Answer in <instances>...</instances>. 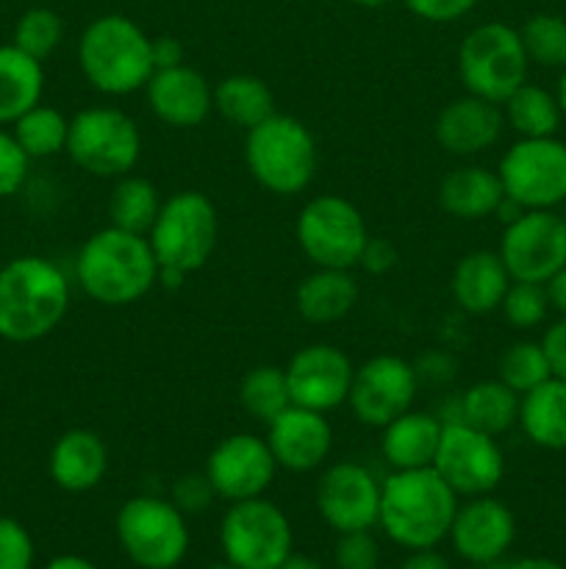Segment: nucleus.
<instances>
[{"label": "nucleus", "mask_w": 566, "mask_h": 569, "mask_svg": "<svg viewBox=\"0 0 566 569\" xmlns=\"http://www.w3.org/2000/svg\"><path fill=\"white\" fill-rule=\"evenodd\" d=\"M458 500L433 467L392 470L381 481L377 526L405 550L438 548L447 539Z\"/></svg>", "instance_id": "obj_1"}, {"label": "nucleus", "mask_w": 566, "mask_h": 569, "mask_svg": "<svg viewBox=\"0 0 566 569\" xmlns=\"http://www.w3.org/2000/svg\"><path fill=\"white\" fill-rule=\"evenodd\" d=\"M75 281L94 303L131 306L159 283V261L148 237L109 226L81 244Z\"/></svg>", "instance_id": "obj_2"}, {"label": "nucleus", "mask_w": 566, "mask_h": 569, "mask_svg": "<svg viewBox=\"0 0 566 569\" xmlns=\"http://www.w3.org/2000/svg\"><path fill=\"white\" fill-rule=\"evenodd\" d=\"M70 281L44 256H17L0 267V339L17 345L53 333L70 311Z\"/></svg>", "instance_id": "obj_3"}, {"label": "nucleus", "mask_w": 566, "mask_h": 569, "mask_svg": "<svg viewBox=\"0 0 566 569\" xmlns=\"http://www.w3.org/2000/svg\"><path fill=\"white\" fill-rule=\"evenodd\" d=\"M78 67L83 78L109 98H125L148 87L153 67V39L122 14H103L78 39Z\"/></svg>", "instance_id": "obj_4"}, {"label": "nucleus", "mask_w": 566, "mask_h": 569, "mask_svg": "<svg viewBox=\"0 0 566 569\" xmlns=\"http://www.w3.org/2000/svg\"><path fill=\"white\" fill-rule=\"evenodd\" d=\"M159 261V281L178 289L186 276L203 270L220 239V217L203 192L183 189L161 203L148 233Z\"/></svg>", "instance_id": "obj_5"}, {"label": "nucleus", "mask_w": 566, "mask_h": 569, "mask_svg": "<svg viewBox=\"0 0 566 569\" xmlns=\"http://www.w3.org/2000/svg\"><path fill=\"white\" fill-rule=\"evenodd\" d=\"M244 164L266 192L292 198L314 181L320 164L316 139L303 120L275 111L244 137Z\"/></svg>", "instance_id": "obj_6"}, {"label": "nucleus", "mask_w": 566, "mask_h": 569, "mask_svg": "<svg viewBox=\"0 0 566 569\" xmlns=\"http://www.w3.org/2000/svg\"><path fill=\"white\" fill-rule=\"evenodd\" d=\"M122 553L139 569H175L189 553L186 515L172 500L137 495L114 517Z\"/></svg>", "instance_id": "obj_7"}, {"label": "nucleus", "mask_w": 566, "mask_h": 569, "mask_svg": "<svg viewBox=\"0 0 566 569\" xmlns=\"http://www.w3.org/2000/svg\"><path fill=\"white\" fill-rule=\"evenodd\" d=\"M525 44L516 28L483 22L472 28L458 48V76L466 92L503 106L527 81Z\"/></svg>", "instance_id": "obj_8"}, {"label": "nucleus", "mask_w": 566, "mask_h": 569, "mask_svg": "<svg viewBox=\"0 0 566 569\" xmlns=\"http://www.w3.org/2000/svg\"><path fill=\"white\" fill-rule=\"evenodd\" d=\"M67 153L94 178H122L133 172L142 156L137 120L114 106H92L70 120Z\"/></svg>", "instance_id": "obj_9"}, {"label": "nucleus", "mask_w": 566, "mask_h": 569, "mask_svg": "<svg viewBox=\"0 0 566 569\" xmlns=\"http://www.w3.org/2000/svg\"><path fill=\"white\" fill-rule=\"evenodd\" d=\"M220 548L239 569H277L294 553L292 522L272 500H239L220 522Z\"/></svg>", "instance_id": "obj_10"}, {"label": "nucleus", "mask_w": 566, "mask_h": 569, "mask_svg": "<svg viewBox=\"0 0 566 569\" xmlns=\"http://www.w3.org/2000/svg\"><path fill=\"white\" fill-rule=\"evenodd\" d=\"M300 250L314 267L353 270L358 267L364 244L370 239L358 206L342 194H316L300 209L294 222Z\"/></svg>", "instance_id": "obj_11"}, {"label": "nucleus", "mask_w": 566, "mask_h": 569, "mask_svg": "<svg viewBox=\"0 0 566 569\" xmlns=\"http://www.w3.org/2000/svg\"><path fill=\"white\" fill-rule=\"evenodd\" d=\"M505 194L527 211L566 203V144L555 137L519 139L499 159Z\"/></svg>", "instance_id": "obj_12"}, {"label": "nucleus", "mask_w": 566, "mask_h": 569, "mask_svg": "<svg viewBox=\"0 0 566 569\" xmlns=\"http://www.w3.org/2000/svg\"><path fill=\"white\" fill-rule=\"evenodd\" d=\"M433 470L458 498H481L503 483L505 456L497 437H488L464 420H449L444 422Z\"/></svg>", "instance_id": "obj_13"}, {"label": "nucleus", "mask_w": 566, "mask_h": 569, "mask_svg": "<svg viewBox=\"0 0 566 569\" xmlns=\"http://www.w3.org/2000/svg\"><path fill=\"white\" fill-rule=\"evenodd\" d=\"M511 281L547 283L566 264V222L553 209L525 211L508 222L497 248Z\"/></svg>", "instance_id": "obj_14"}, {"label": "nucleus", "mask_w": 566, "mask_h": 569, "mask_svg": "<svg viewBox=\"0 0 566 569\" xmlns=\"http://www.w3.org/2000/svg\"><path fill=\"white\" fill-rule=\"evenodd\" d=\"M420 372L400 356H375L355 367L353 387H350V409L355 420L366 428L388 426L400 415L414 409Z\"/></svg>", "instance_id": "obj_15"}, {"label": "nucleus", "mask_w": 566, "mask_h": 569, "mask_svg": "<svg viewBox=\"0 0 566 569\" xmlns=\"http://www.w3.org/2000/svg\"><path fill=\"white\" fill-rule=\"evenodd\" d=\"M203 472L209 476L216 498L239 503L264 498L275 481L277 461L259 433H231L211 448Z\"/></svg>", "instance_id": "obj_16"}, {"label": "nucleus", "mask_w": 566, "mask_h": 569, "mask_svg": "<svg viewBox=\"0 0 566 569\" xmlns=\"http://www.w3.org/2000/svg\"><path fill=\"white\" fill-rule=\"evenodd\" d=\"M316 511L336 533L372 531L381 515V481L358 461L331 465L316 481Z\"/></svg>", "instance_id": "obj_17"}, {"label": "nucleus", "mask_w": 566, "mask_h": 569, "mask_svg": "<svg viewBox=\"0 0 566 569\" xmlns=\"http://www.w3.org/2000/svg\"><path fill=\"white\" fill-rule=\"evenodd\" d=\"M286 370L289 395L294 406L331 415L347 403L355 367L342 348L327 342L305 345L289 359Z\"/></svg>", "instance_id": "obj_18"}, {"label": "nucleus", "mask_w": 566, "mask_h": 569, "mask_svg": "<svg viewBox=\"0 0 566 569\" xmlns=\"http://www.w3.org/2000/svg\"><path fill=\"white\" fill-rule=\"evenodd\" d=\"M447 539L455 553L469 565H492V561L503 559L514 545V511L492 495L466 498V503H458Z\"/></svg>", "instance_id": "obj_19"}, {"label": "nucleus", "mask_w": 566, "mask_h": 569, "mask_svg": "<svg viewBox=\"0 0 566 569\" xmlns=\"http://www.w3.org/2000/svg\"><path fill=\"white\" fill-rule=\"evenodd\" d=\"M266 445L277 461V470L314 472L333 450V428L327 415L303 406H289L266 426Z\"/></svg>", "instance_id": "obj_20"}, {"label": "nucleus", "mask_w": 566, "mask_h": 569, "mask_svg": "<svg viewBox=\"0 0 566 569\" xmlns=\"http://www.w3.org/2000/svg\"><path fill=\"white\" fill-rule=\"evenodd\" d=\"M150 111L170 128H198L214 111V87L194 67L155 70L144 87Z\"/></svg>", "instance_id": "obj_21"}, {"label": "nucleus", "mask_w": 566, "mask_h": 569, "mask_svg": "<svg viewBox=\"0 0 566 569\" xmlns=\"http://www.w3.org/2000/svg\"><path fill=\"white\" fill-rule=\"evenodd\" d=\"M503 128L505 114L497 103L466 92L464 98L449 100L438 111L433 133H436V142L449 156L472 159V156L486 153L488 148H494L503 137Z\"/></svg>", "instance_id": "obj_22"}, {"label": "nucleus", "mask_w": 566, "mask_h": 569, "mask_svg": "<svg viewBox=\"0 0 566 569\" xmlns=\"http://www.w3.org/2000/svg\"><path fill=\"white\" fill-rule=\"evenodd\" d=\"M50 481L70 495L92 492L109 472V448L89 428H72L53 442L48 456Z\"/></svg>", "instance_id": "obj_23"}, {"label": "nucleus", "mask_w": 566, "mask_h": 569, "mask_svg": "<svg viewBox=\"0 0 566 569\" xmlns=\"http://www.w3.org/2000/svg\"><path fill=\"white\" fill-rule=\"evenodd\" d=\"M508 287L511 276L494 250H472L458 259L449 276V295L455 306L475 317L497 311Z\"/></svg>", "instance_id": "obj_24"}, {"label": "nucleus", "mask_w": 566, "mask_h": 569, "mask_svg": "<svg viewBox=\"0 0 566 569\" xmlns=\"http://www.w3.org/2000/svg\"><path fill=\"white\" fill-rule=\"evenodd\" d=\"M444 422L427 411H405L381 428V456L392 470L433 467Z\"/></svg>", "instance_id": "obj_25"}, {"label": "nucleus", "mask_w": 566, "mask_h": 569, "mask_svg": "<svg viewBox=\"0 0 566 569\" xmlns=\"http://www.w3.org/2000/svg\"><path fill=\"white\" fill-rule=\"evenodd\" d=\"M358 298L361 289L353 272L316 267L297 283L294 306H297V315L311 326H331V322L344 320L358 306Z\"/></svg>", "instance_id": "obj_26"}, {"label": "nucleus", "mask_w": 566, "mask_h": 569, "mask_svg": "<svg viewBox=\"0 0 566 569\" xmlns=\"http://www.w3.org/2000/svg\"><path fill=\"white\" fill-rule=\"evenodd\" d=\"M505 189L494 170L477 164L455 167L438 183V206L455 220H486L503 203Z\"/></svg>", "instance_id": "obj_27"}, {"label": "nucleus", "mask_w": 566, "mask_h": 569, "mask_svg": "<svg viewBox=\"0 0 566 569\" xmlns=\"http://www.w3.org/2000/svg\"><path fill=\"white\" fill-rule=\"evenodd\" d=\"M44 70L42 61L26 50L0 44V126H14L28 109L42 103Z\"/></svg>", "instance_id": "obj_28"}, {"label": "nucleus", "mask_w": 566, "mask_h": 569, "mask_svg": "<svg viewBox=\"0 0 566 569\" xmlns=\"http://www.w3.org/2000/svg\"><path fill=\"white\" fill-rule=\"evenodd\" d=\"M519 426L533 445L544 450H566V381L547 378L522 395Z\"/></svg>", "instance_id": "obj_29"}, {"label": "nucleus", "mask_w": 566, "mask_h": 569, "mask_svg": "<svg viewBox=\"0 0 566 569\" xmlns=\"http://www.w3.org/2000/svg\"><path fill=\"white\" fill-rule=\"evenodd\" d=\"M214 111L231 126L250 131L275 114V94L264 78L250 72H233L214 87Z\"/></svg>", "instance_id": "obj_30"}, {"label": "nucleus", "mask_w": 566, "mask_h": 569, "mask_svg": "<svg viewBox=\"0 0 566 569\" xmlns=\"http://www.w3.org/2000/svg\"><path fill=\"white\" fill-rule=\"evenodd\" d=\"M519 395L505 387L499 378L477 381L461 395L458 420L488 433V437H499L519 422Z\"/></svg>", "instance_id": "obj_31"}, {"label": "nucleus", "mask_w": 566, "mask_h": 569, "mask_svg": "<svg viewBox=\"0 0 566 569\" xmlns=\"http://www.w3.org/2000/svg\"><path fill=\"white\" fill-rule=\"evenodd\" d=\"M161 203H164V200H161L155 183H150L148 178L131 176V172H128V176L117 178L114 189H111V198H109L111 226L122 228V231L148 237L155 217H159Z\"/></svg>", "instance_id": "obj_32"}, {"label": "nucleus", "mask_w": 566, "mask_h": 569, "mask_svg": "<svg viewBox=\"0 0 566 569\" xmlns=\"http://www.w3.org/2000/svg\"><path fill=\"white\" fill-rule=\"evenodd\" d=\"M505 122L519 133L522 139L555 137L560 126V106L553 92L536 83H522L508 100H505Z\"/></svg>", "instance_id": "obj_33"}, {"label": "nucleus", "mask_w": 566, "mask_h": 569, "mask_svg": "<svg viewBox=\"0 0 566 569\" xmlns=\"http://www.w3.org/2000/svg\"><path fill=\"white\" fill-rule=\"evenodd\" d=\"M239 406L255 422L270 426L281 411L292 406L286 370L275 365L250 367L242 376V381H239Z\"/></svg>", "instance_id": "obj_34"}, {"label": "nucleus", "mask_w": 566, "mask_h": 569, "mask_svg": "<svg viewBox=\"0 0 566 569\" xmlns=\"http://www.w3.org/2000/svg\"><path fill=\"white\" fill-rule=\"evenodd\" d=\"M14 139L26 150L28 159H50L67 150L70 137V117L61 114L53 106L37 103L14 122Z\"/></svg>", "instance_id": "obj_35"}, {"label": "nucleus", "mask_w": 566, "mask_h": 569, "mask_svg": "<svg viewBox=\"0 0 566 569\" xmlns=\"http://www.w3.org/2000/svg\"><path fill=\"white\" fill-rule=\"evenodd\" d=\"M497 378L505 387L514 389L519 398L530 392V389H536L538 383L547 381V378H553V370H549V361L542 342L511 345V348L499 356Z\"/></svg>", "instance_id": "obj_36"}, {"label": "nucleus", "mask_w": 566, "mask_h": 569, "mask_svg": "<svg viewBox=\"0 0 566 569\" xmlns=\"http://www.w3.org/2000/svg\"><path fill=\"white\" fill-rule=\"evenodd\" d=\"M527 59L542 67L566 70V20L555 14H536L519 28Z\"/></svg>", "instance_id": "obj_37"}, {"label": "nucleus", "mask_w": 566, "mask_h": 569, "mask_svg": "<svg viewBox=\"0 0 566 569\" xmlns=\"http://www.w3.org/2000/svg\"><path fill=\"white\" fill-rule=\"evenodd\" d=\"M64 39V22L48 6H33L17 20L14 44L33 59L44 61Z\"/></svg>", "instance_id": "obj_38"}, {"label": "nucleus", "mask_w": 566, "mask_h": 569, "mask_svg": "<svg viewBox=\"0 0 566 569\" xmlns=\"http://www.w3.org/2000/svg\"><path fill=\"white\" fill-rule=\"evenodd\" d=\"M505 320L519 331L542 326L544 317L549 311V295L544 283H527V281H511L508 292H505L503 303Z\"/></svg>", "instance_id": "obj_39"}, {"label": "nucleus", "mask_w": 566, "mask_h": 569, "mask_svg": "<svg viewBox=\"0 0 566 569\" xmlns=\"http://www.w3.org/2000/svg\"><path fill=\"white\" fill-rule=\"evenodd\" d=\"M333 565L336 569H377L381 567V545L372 537V531L338 533Z\"/></svg>", "instance_id": "obj_40"}, {"label": "nucleus", "mask_w": 566, "mask_h": 569, "mask_svg": "<svg viewBox=\"0 0 566 569\" xmlns=\"http://www.w3.org/2000/svg\"><path fill=\"white\" fill-rule=\"evenodd\" d=\"M33 556L37 550L28 528L11 517H0V569H31Z\"/></svg>", "instance_id": "obj_41"}, {"label": "nucleus", "mask_w": 566, "mask_h": 569, "mask_svg": "<svg viewBox=\"0 0 566 569\" xmlns=\"http://www.w3.org/2000/svg\"><path fill=\"white\" fill-rule=\"evenodd\" d=\"M28 164H31V159L20 148L14 133L0 126V200L20 192L28 178Z\"/></svg>", "instance_id": "obj_42"}, {"label": "nucleus", "mask_w": 566, "mask_h": 569, "mask_svg": "<svg viewBox=\"0 0 566 569\" xmlns=\"http://www.w3.org/2000/svg\"><path fill=\"white\" fill-rule=\"evenodd\" d=\"M170 500L183 511V515L192 517L209 511L211 503L216 500V492L205 472H183V476L172 483Z\"/></svg>", "instance_id": "obj_43"}, {"label": "nucleus", "mask_w": 566, "mask_h": 569, "mask_svg": "<svg viewBox=\"0 0 566 569\" xmlns=\"http://www.w3.org/2000/svg\"><path fill=\"white\" fill-rule=\"evenodd\" d=\"M405 9L425 22H455L469 14L477 0H403Z\"/></svg>", "instance_id": "obj_44"}, {"label": "nucleus", "mask_w": 566, "mask_h": 569, "mask_svg": "<svg viewBox=\"0 0 566 569\" xmlns=\"http://www.w3.org/2000/svg\"><path fill=\"white\" fill-rule=\"evenodd\" d=\"M394 264H397V250L392 242L375 237L366 239L364 253L358 259L361 270H366L370 276H386L388 270H394Z\"/></svg>", "instance_id": "obj_45"}, {"label": "nucleus", "mask_w": 566, "mask_h": 569, "mask_svg": "<svg viewBox=\"0 0 566 569\" xmlns=\"http://www.w3.org/2000/svg\"><path fill=\"white\" fill-rule=\"evenodd\" d=\"M542 348L547 353L553 378L566 381V317H560L555 326L547 328V333L542 339Z\"/></svg>", "instance_id": "obj_46"}, {"label": "nucleus", "mask_w": 566, "mask_h": 569, "mask_svg": "<svg viewBox=\"0 0 566 569\" xmlns=\"http://www.w3.org/2000/svg\"><path fill=\"white\" fill-rule=\"evenodd\" d=\"M183 64V44L172 37H155L153 39V67L155 70H166V67Z\"/></svg>", "instance_id": "obj_47"}, {"label": "nucleus", "mask_w": 566, "mask_h": 569, "mask_svg": "<svg viewBox=\"0 0 566 569\" xmlns=\"http://www.w3.org/2000/svg\"><path fill=\"white\" fill-rule=\"evenodd\" d=\"M400 569H453L449 561L438 553L436 548L427 550H408L405 561L400 565Z\"/></svg>", "instance_id": "obj_48"}, {"label": "nucleus", "mask_w": 566, "mask_h": 569, "mask_svg": "<svg viewBox=\"0 0 566 569\" xmlns=\"http://www.w3.org/2000/svg\"><path fill=\"white\" fill-rule=\"evenodd\" d=\"M544 287H547L549 306H553V309H558L560 315L566 317V264L560 267V270L555 272L547 283H544Z\"/></svg>", "instance_id": "obj_49"}, {"label": "nucleus", "mask_w": 566, "mask_h": 569, "mask_svg": "<svg viewBox=\"0 0 566 569\" xmlns=\"http://www.w3.org/2000/svg\"><path fill=\"white\" fill-rule=\"evenodd\" d=\"M483 569H564V567L553 559H519V561H508V565L499 559L494 561V565H486Z\"/></svg>", "instance_id": "obj_50"}, {"label": "nucleus", "mask_w": 566, "mask_h": 569, "mask_svg": "<svg viewBox=\"0 0 566 569\" xmlns=\"http://www.w3.org/2000/svg\"><path fill=\"white\" fill-rule=\"evenodd\" d=\"M44 569H98V565L89 559H83V556H75V553H64V556H55V559H50Z\"/></svg>", "instance_id": "obj_51"}, {"label": "nucleus", "mask_w": 566, "mask_h": 569, "mask_svg": "<svg viewBox=\"0 0 566 569\" xmlns=\"http://www.w3.org/2000/svg\"><path fill=\"white\" fill-rule=\"evenodd\" d=\"M277 569H325V567H322V561L314 559V556L292 553Z\"/></svg>", "instance_id": "obj_52"}, {"label": "nucleus", "mask_w": 566, "mask_h": 569, "mask_svg": "<svg viewBox=\"0 0 566 569\" xmlns=\"http://www.w3.org/2000/svg\"><path fill=\"white\" fill-rule=\"evenodd\" d=\"M555 98H558L560 114L566 117V72H564V76H560V83H558V94H555Z\"/></svg>", "instance_id": "obj_53"}, {"label": "nucleus", "mask_w": 566, "mask_h": 569, "mask_svg": "<svg viewBox=\"0 0 566 569\" xmlns=\"http://www.w3.org/2000/svg\"><path fill=\"white\" fill-rule=\"evenodd\" d=\"M355 6H361V9H383V6L394 3V0H353Z\"/></svg>", "instance_id": "obj_54"}, {"label": "nucleus", "mask_w": 566, "mask_h": 569, "mask_svg": "<svg viewBox=\"0 0 566 569\" xmlns=\"http://www.w3.org/2000/svg\"><path fill=\"white\" fill-rule=\"evenodd\" d=\"M205 569H239V567L228 565V561H225V565H211V567H205Z\"/></svg>", "instance_id": "obj_55"}, {"label": "nucleus", "mask_w": 566, "mask_h": 569, "mask_svg": "<svg viewBox=\"0 0 566 569\" xmlns=\"http://www.w3.org/2000/svg\"><path fill=\"white\" fill-rule=\"evenodd\" d=\"M564 222H566V211H564Z\"/></svg>", "instance_id": "obj_56"}]
</instances>
